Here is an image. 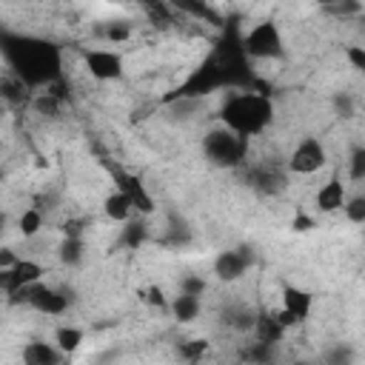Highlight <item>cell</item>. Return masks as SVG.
Instances as JSON below:
<instances>
[{
    "mask_svg": "<svg viewBox=\"0 0 365 365\" xmlns=\"http://www.w3.org/2000/svg\"><path fill=\"white\" fill-rule=\"evenodd\" d=\"M294 365H314V362H308V359H299V362H294Z\"/></svg>",
    "mask_w": 365,
    "mask_h": 365,
    "instance_id": "obj_42",
    "label": "cell"
},
{
    "mask_svg": "<svg viewBox=\"0 0 365 365\" xmlns=\"http://www.w3.org/2000/svg\"><path fill=\"white\" fill-rule=\"evenodd\" d=\"M0 274H3V291H6V297H11V294H17V291H23V288H31V285L43 282V274H46V271H43V265H40L37 259L20 257L14 268L0 271Z\"/></svg>",
    "mask_w": 365,
    "mask_h": 365,
    "instance_id": "obj_11",
    "label": "cell"
},
{
    "mask_svg": "<svg viewBox=\"0 0 365 365\" xmlns=\"http://www.w3.org/2000/svg\"><path fill=\"white\" fill-rule=\"evenodd\" d=\"M83 339H86V334H83V328H77V325H60V328L54 331V345H57L66 356H71V354L83 345Z\"/></svg>",
    "mask_w": 365,
    "mask_h": 365,
    "instance_id": "obj_20",
    "label": "cell"
},
{
    "mask_svg": "<svg viewBox=\"0 0 365 365\" xmlns=\"http://www.w3.org/2000/svg\"><path fill=\"white\" fill-rule=\"evenodd\" d=\"M140 297H143V302H145V305H151V308H160V311L171 308V302L165 299V291H163L160 285H148V288H143V291H140Z\"/></svg>",
    "mask_w": 365,
    "mask_h": 365,
    "instance_id": "obj_34",
    "label": "cell"
},
{
    "mask_svg": "<svg viewBox=\"0 0 365 365\" xmlns=\"http://www.w3.org/2000/svg\"><path fill=\"white\" fill-rule=\"evenodd\" d=\"M208 348H211V345H208V339H200V336H197V339H182V342H180V348H177V354L182 356V362L197 365V362L208 354Z\"/></svg>",
    "mask_w": 365,
    "mask_h": 365,
    "instance_id": "obj_25",
    "label": "cell"
},
{
    "mask_svg": "<svg viewBox=\"0 0 365 365\" xmlns=\"http://www.w3.org/2000/svg\"><path fill=\"white\" fill-rule=\"evenodd\" d=\"M342 211H345L348 222H354V225H365V194H354V197H348Z\"/></svg>",
    "mask_w": 365,
    "mask_h": 365,
    "instance_id": "obj_30",
    "label": "cell"
},
{
    "mask_svg": "<svg viewBox=\"0 0 365 365\" xmlns=\"http://www.w3.org/2000/svg\"><path fill=\"white\" fill-rule=\"evenodd\" d=\"M60 262L63 265H68V268H77L83 259H86V242L83 240H71V237H66L63 242H60Z\"/></svg>",
    "mask_w": 365,
    "mask_h": 365,
    "instance_id": "obj_24",
    "label": "cell"
},
{
    "mask_svg": "<svg viewBox=\"0 0 365 365\" xmlns=\"http://www.w3.org/2000/svg\"><path fill=\"white\" fill-rule=\"evenodd\" d=\"M282 308L291 311L299 322H305L311 317V308H314V294L305 291V288H299V285L285 282L282 285Z\"/></svg>",
    "mask_w": 365,
    "mask_h": 365,
    "instance_id": "obj_14",
    "label": "cell"
},
{
    "mask_svg": "<svg viewBox=\"0 0 365 365\" xmlns=\"http://www.w3.org/2000/svg\"><path fill=\"white\" fill-rule=\"evenodd\" d=\"M202 154L217 168H240L248 157V140L228 131L225 125H217L205 131L202 137Z\"/></svg>",
    "mask_w": 365,
    "mask_h": 365,
    "instance_id": "obj_4",
    "label": "cell"
},
{
    "mask_svg": "<svg viewBox=\"0 0 365 365\" xmlns=\"http://www.w3.org/2000/svg\"><path fill=\"white\" fill-rule=\"evenodd\" d=\"M205 288H208V282H205V277H200V274H185V277L180 279V294L202 297V294H205Z\"/></svg>",
    "mask_w": 365,
    "mask_h": 365,
    "instance_id": "obj_33",
    "label": "cell"
},
{
    "mask_svg": "<svg viewBox=\"0 0 365 365\" xmlns=\"http://www.w3.org/2000/svg\"><path fill=\"white\" fill-rule=\"evenodd\" d=\"M257 311H251V308H245V305H237V308H228V325L231 328H237V331H254V325H257Z\"/></svg>",
    "mask_w": 365,
    "mask_h": 365,
    "instance_id": "obj_26",
    "label": "cell"
},
{
    "mask_svg": "<svg viewBox=\"0 0 365 365\" xmlns=\"http://www.w3.org/2000/svg\"><path fill=\"white\" fill-rule=\"evenodd\" d=\"M322 362H325V365H354V351L339 342V345H334V348L325 351Z\"/></svg>",
    "mask_w": 365,
    "mask_h": 365,
    "instance_id": "obj_31",
    "label": "cell"
},
{
    "mask_svg": "<svg viewBox=\"0 0 365 365\" xmlns=\"http://www.w3.org/2000/svg\"><path fill=\"white\" fill-rule=\"evenodd\" d=\"M63 351L54 342H43V339H31L23 345V365H60L63 362Z\"/></svg>",
    "mask_w": 365,
    "mask_h": 365,
    "instance_id": "obj_15",
    "label": "cell"
},
{
    "mask_svg": "<svg viewBox=\"0 0 365 365\" xmlns=\"http://www.w3.org/2000/svg\"><path fill=\"white\" fill-rule=\"evenodd\" d=\"M17 231H20L23 240H34V237L43 231V211H40L37 205L26 208V211L17 217Z\"/></svg>",
    "mask_w": 365,
    "mask_h": 365,
    "instance_id": "obj_22",
    "label": "cell"
},
{
    "mask_svg": "<svg viewBox=\"0 0 365 365\" xmlns=\"http://www.w3.org/2000/svg\"><path fill=\"white\" fill-rule=\"evenodd\" d=\"M71 299H74V291H68V288H54L46 282H37L29 288V305L46 317H63L68 311Z\"/></svg>",
    "mask_w": 365,
    "mask_h": 365,
    "instance_id": "obj_7",
    "label": "cell"
},
{
    "mask_svg": "<svg viewBox=\"0 0 365 365\" xmlns=\"http://www.w3.org/2000/svg\"><path fill=\"white\" fill-rule=\"evenodd\" d=\"M274 123V103L271 97H262L257 91H234L225 97L220 108V125L228 131L251 140L259 137Z\"/></svg>",
    "mask_w": 365,
    "mask_h": 365,
    "instance_id": "obj_2",
    "label": "cell"
},
{
    "mask_svg": "<svg viewBox=\"0 0 365 365\" xmlns=\"http://www.w3.org/2000/svg\"><path fill=\"white\" fill-rule=\"evenodd\" d=\"M271 314H274V319H277V322H279L285 331H288V328H297V325H302V322H299V319H297L291 311H285V308H279V311H271Z\"/></svg>",
    "mask_w": 365,
    "mask_h": 365,
    "instance_id": "obj_39",
    "label": "cell"
},
{
    "mask_svg": "<svg viewBox=\"0 0 365 365\" xmlns=\"http://www.w3.org/2000/svg\"><path fill=\"white\" fill-rule=\"evenodd\" d=\"M291 228H294V231H299V234H305V231H311V228H314V220H311L308 214H297V217L291 220Z\"/></svg>",
    "mask_w": 365,
    "mask_h": 365,
    "instance_id": "obj_40",
    "label": "cell"
},
{
    "mask_svg": "<svg viewBox=\"0 0 365 365\" xmlns=\"http://www.w3.org/2000/svg\"><path fill=\"white\" fill-rule=\"evenodd\" d=\"M3 57L9 63V74L23 80L29 88H48L63 80V54L60 46L43 37H14L3 34Z\"/></svg>",
    "mask_w": 365,
    "mask_h": 365,
    "instance_id": "obj_1",
    "label": "cell"
},
{
    "mask_svg": "<svg viewBox=\"0 0 365 365\" xmlns=\"http://www.w3.org/2000/svg\"><path fill=\"white\" fill-rule=\"evenodd\" d=\"M242 356H245L251 365H271V359H274V345L254 339V342H248V345L242 348Z\"/></svg>",
    "mask_w": 365,
    "mask_h": 365,
    "instance_id": "obj_27",
    "label": "cell"
},
{
    "mask_svg": "<svg viewBox=\"0 0 365 365\" xmlns=\"http://www.w3.org/2000/svg\"><path fill=\"white\" fill-rule=\"evenodd\" d=\"M83 66L86 71L100 80V83H111V80H120L125 74V66H123V54L114 51V48H88L83 54Z\"/></svg>",
    "mask_w": 365,
    "mask_h": 365,
    "instance_id": "obj_8",
    "label": "cell"
},
{
    "mask_svg": "<svg viewBox=\"0 0 365 365\" xmlns=\"http://www.w3.org/2000/svg\"><path fill=\"white\" fill-rule=\"evenodd\" d=\"M248 182H251L254 191L271 197V194H279V191L285 188V171L277 168V165L259 163V165H251V168H248Z\"/></svg>",
    "mask_w": 365,
    "mask_h": 365,
    "instance_id": "obj_12",
    "label": "cell"
},
{
    "mask_svg": "<svg viewBox=\"0 0 365 365\" xmlns=\"http://www.w3.org/2000/svg\"><path fill=\"white\" fill-rule=\"evenodd\" d=\"M254 336H257L259 342L277 345V342H282L285 328L274 319V314H259V317H257V325H254Z\"/></svg>",
    "mask_w": 365,
    "mask_h": 365,
    "instance_id": "obj_19",
    "label": "cell"
},
{
    "mask_svg": "<svg viewBox=\"0 0 365 365\" xmlns=\"http://www.w3.org/2000/svg\"><path fill=\"white\" fill-rule=\"evenodd\" d=\"M145 240H148V225H145L140 217H137V220H128V222L120 228V245L128 248V251L143 248Z\"/></svg>",
    "mask_w": 365,
    "mask_h": 365,
    "instance_id": "obj_17",
    "label": "cell"
},
{
    "mask_svg": "<svg viewBox=\"0 0 365 365\" xmlns=\"http://www.w3.org/2000/svg\"><path fill=\"white\" fill-rule=\"evenodd\" d=\"M111 177H114V188H117V191H123V194L131 200V205H134V211H137V214H143V217L154 214L157 202H154V197L148 194L145 182H143L137 174H128V171H123V168H114V171H111Z\"/></svg>",
    "mask_w": 365,
    "mask_h": 365,
    "instance_id": "obj_9",
    "label": "cell"
},
{
    "mask_svg": "<svg viewBox=\"0 0 365 365\" xmlns=\"http://www.w3.org/2000/svg\"><path fill=\"white\" fill-rule=\"evenodd\" d=\"M174 9H177V11H182V14H191V17L202 20V23H214V26H220V14H217V11H214L208 3H197V0H180Z\"/></svg>",
    "mask_w": 365,
    "mask_h": 365,
    "instance_id": "obj_23",
    "label": "cell"
},
{
    "mask_svg": "<svg viewBox=\"0 0 365 365\" xmlns=\"http://www.w3.org/2000/svg\"><path fill=\"white\" fill-rule=\"evenodd\" d=\"M328 160V151H325V143L319 137H302L291 157H288V171L291 174H299V177H308V174H317Z\"/></svg>",
    "mask_w": 365,
    "mask_h": 365,
    "instance_id": "obj_6",
    "label": "cell"
},
{
    "mask_svg": "<svg viewBox=\"0 0 365 365\" xmlns=\"http://www.w3.org/2000/svg\"><path fill=\"white\" fill-rule=\"evenodd\" d=\"M220 88H228V86H225L222 66L217 63L214 54H205V57L188 71V77H185L180 86H174L168 94L160 97V103H163V106H174V103H197V100H202V97L220 91Z\"/></svg>",
    "mask_w": 365,
    "mask_h": 365,
    "instance_id": "obj_3",
    "label": "cell"
},
{
    "mask_svg": "<svg viewBox=\"0 0 365 365\" xmlns=\"http://www.w3.org/2000/svg\"><path fill=\"white\" fill-rule=\"evenodd\" d=\"M103 214L111 220V222H128V220H134V205H131V200L123 194V191H111L106 200H103Z\"/></svg>",
    "mask_w": 365,
    "mask_h": 365,
    "instance_id": "obj_16",
    "label": "cell"
},
{
    "mask_svg": "<svg viewBox=\"0 0 365 365\" xmlns=\"http://www.w3.org/2000/svg\"><path fill=\"white\" fill-rule=\"evenodd\" d=\"M200 311H202V302H200V297H188V294H177L174 297V302H171V314H174V319L177 322H194L197 317H200Z\"/></svg>",
    "mask_w": 365,
    "mask_h": 365,
    "instance_id": "obj_18",
    "label": "cell"
},
{
    "mask_svg": "<svg viewBox=\"0 0 365 365\" xmlns=\"http://www.w3.org/2000/svg\"><path fill=\"white\" fill-rule=\"evenodd\" d=\"M242 48L251 60H279L285 54L282 31L274 20H259L248 31H242Z\"/></svg>",
    "mask_w": 365,
    "mask_h": 365,
    "instance_id": "obj_5",
    "label": "cell"
},
{
    "mask_svg": "<svg viewBox=\"0 0 365 365\" xmlns=\"http://www.w3.org/2000/svg\"><path fill=\"white\" fill-rule=\"evenodd\" d=\"M188 240H191V231H188V225H185L182 220L171 217V222H168V228H165V237H163V242H165V245H182V242H188Z\"/></svg>",
    "mask_w": 365,
    "mask_h": 365,
    "instance_id": "obj_29",
    "label": "cell"
},
{
    "mask_svg": "<svg viewBox=\"0 0 365 365\" xmlns=\"http://www.w3.org/2000/svg\"><path fill=\"white\" fill-rule=\"evenodd\" d=\"M334 108H336V114L339 117H351L354 114V100H351V94H334Z\"/></svg>",
    "mask_w": 365,
    "mask_h": 365,
    "instance_id": "obj_38",
    "label": "cell"
},
{
    "mask_svg": "<svg viewBox=\"0 0 365 365\" xmlns=\"http://www.w3.org/2000/svg\"><path fill=\"white\" fill-rule=\"evenodd\" d=\"M0 94H3V100L11 103V106H26V103H29V86H26L23 80H17L14 74H6V77H3Z\"/></svg>",
    "mask_w": 365,
    "mask_h": 365,
    "instance_id": "obj_21",
    "label": "cell"
},
{
    "mask_svg": "<svg viewBox=\"0 0 365 365\" xmlns=\"http://www.w3.org/2000/svg\"><path fill=\"white\" fill-rule=\"evenodd\" d=\"M345 60L351 63V68L365 74V46H345Z\"/></svg>",
    "mask_w": 365,
    "mask_h": 365,
    "instance_id": "obj_36",
    "label": "cell"
},
{
    "mask_svg": "<svg viewBox=\"0 0 365 365\" xmlns=\"http://www.w3.org/2000/svg\"><path fill=\"white\" fill-rule=\"evenodd\" d=\"M31 106H34L40 114L54 117V114L60 111V106H63V103H60V100H54V97H51V94H46V91H40L37 97H31Z\"/></svg>",
    "mask_w": 365,
    "mask_h": 365,
    "instance_id": "obj_35",
    "label": "cell"
},
{
    "mask_svg": "<svg viewBox=\"0 0 365 365\" xmlns=\"http://www.w3.org/2000/svg\"><path fill=\"white\" fill-rule=\"evenodd\" d=\"M348 177L356 180V182L365 180V143L351 148V154H348Z\"/></svg>",
    "mask_w": 365,
    "mask_h": 365,
    "instance_id": "obj_28",
    "label": "cell"
},
{
    "mask_svg": "<svg viewBox=\"0 0 365 365\" xmlns=\"http://www.w3.org/2000/svg\"><path fill=\"white\" fill-rule=\"evenodd\" d=\"M254 262V254L251 248H228V251H220L214 257V274L220 282H237L245 277V271L251 268Z\"/></svg>",
    "mask_w": 365,
    "mask_h": 365,
    "instance_id": "obj_10",
    "label": "cell"
},
{
    "mask_svg": "<svg viewBox=\"0 0 365 365\" xmlns=\"http://www.w3.org/2000/svg\"><path fill=\"white\" fill-rule=\"evenodd\" d=\"M17 259H20V257H17L11 248H3V251H0V271L14 268V265H17Z\"/></svg>",
    "mask_w": 365,
    "mask_h": 365,
    "instance_id": "obj_41",
    "label": "cell"
},
{
    "mask_svg": "<svg viewBox=\"0 0 365 365\" xmlns=\"http://www.w3.org/2000/svg\"><path fill=\"white\" fill-rule=\"evenodd\" d=\"M345 200H348V194H345V185H342L339 174H331L328 182H322L319 191L314 194V205H317V211H322V214L342 211V208H345Z\"/></svg>",
    "mask_w": 365,
    "mask_h": 365,
    "instance_id": "obj_13",
    "label": "cell"
},
{
    "mask_svg": "<svg viewBox=\"0 0 365 365\" xmlns=\"http://www.w3.org/2000/svg\"><path fill=\"white\" fill-rule=\"evenodd\" d=\"M103 37H106L108 43H125V40L131 37V26H128L125 20H114V23H106V29H103Z\"/></svg>",
    "mask_w": 365,
    "mask_h": 365,
    "instance_id": "obj_32",
    "label": "cell"
},
{
    "mask_svg": "<svg viewBox=\"0 0 365 365\" xmlns=\"http://www.w3.org/2000/svg\"><path fill=\"white\" fill-rule=\"evenodd\" d=\"M328 11H331V14H339V17H348V14H362V11H365V6H362V3H354V0H348V3H336V6H328Z\"/></svg>",
    "mask_w": 365,
    "mask_h": 365,
    "instance_id": "obj_37",
    "label": "cell"
}]
</instances>
